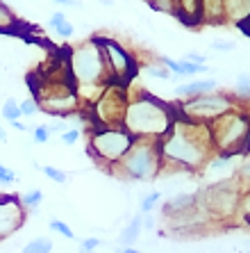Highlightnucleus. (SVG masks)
<instances>
[{
  "instance_id": "f257e3e1",
  "label": "nucleus",
  "mask_w": 250,
  "mask_h": 253,
  "mask_svg": "<svg viewBox=\"0 0 250 253\" xmlns=\"http://www.w3.org/2000/svg\"><path fill=\"white\" fill-rule=\"evenodd\" d=\"M210 128L191 121H175L171 130L159 139V155H162L164 171H200L203 165L212 158Z\"/></svg>"
},
{
  "instance_id": "f03ea898",
  "label": "nucleus",
  "mask_w": 250,
  "mask_h": 253,
  "mask_svg": "<svg viewBox=\"0 0 250 253\" xmlns=\"http://www.w3.org/2000/svg\"><path fill=\"white\" fill-rule=\"evenodd\" d=\"M175 124L173 105L150 96L148 91L130 94L128 110L123 114L121 128L128 130L134 139H155L159 141L171 126Z\"/></svg>"
},
{
  "instance_id": "7ed1b4c3",
  "label": "nucleus",
  "mask_w": 250,
  "mask_h": 253,
  "mask_svg": "<svg viewBox=\"0 0 250 253\" xmlns=\"http://www.w3.org/2000/svg\"><path fill=\"white\" fill-rule=\"evenodd\" d=\"M207 128H210L214 153L239 155V158L246 155L248 141H250V124H248V110H246V105L223 114L221 119L212 121Z\"/></svg>"
},
{
  "instance_id": "20e7f679",
  "label": "nucleus",
  "mask_w": 250,
  "mask_h": 253,
  "mask_svg": "<svg viewBox=\"0 0 250 253\" xmlns=\"http://www.w3.org/2000/svg\"><path fill=\"white\" fill-rule=\"evenodd\" d=\"M162 169L164 165L159 155V141L137 139L109 173H118L128 180H155L157 176H162Z\"/></svg>"
},
{
  "instance_id": "39448f33",
  "label": "nucleus",
  "mask_w": 250,
  "mask_h": 253,
  "mask_svg": "<svg viewBox=\"0 0 250 253\" xmlns=\"http://www.w3.org/2000/svg\"><path fill=\"white\" fill-rule=\"evenodd\" d=\"M246 194L248 192L241 189V180L234 176L227 180L210 183L198 194V201L205 208V212L210 214L212 221H225V219H232L239 214Z\"/></svg>"
},
{
  "instance_id": "423d86ee",
  "label": "nucleus",
  "mask_w": 250,
  "mask_h": 253,
  "mask_svg": "<svg viewBox=\"0 0 250 253\" xmlns=\"http://www.w3.org/2000/svg\"><path fill=\"white\" fill-rule=\"evenodd\" d=\"M237 107H244L241 103L232 98L227 91H212V94L198 96V98H189L182 103L173 105V117L175 121H191V124H203L210 126L212 121L221 119L223 114L232 112Z\"/></svg>"
},
{
  "instance_id": "0eeeda50",
  "label": "nucleus",
  "mask_w": 250,
  "mask_h": 253,
  "mask_svg": "<svg viewBox=\"0 0 250 253\" xmlns=\"http://www.w3.org/2000/svg\"><path fill=\"white\" fill-rule=\"evenodd\" d=\"M134 141L137 139L123 128H93L89 130L87 153L96 165H103L107 171H111L132 148Z\"/></svg>"
},
{
  "instance_id": "6e6552de",
  "label": "nucleus",
  "mask_w": 250,
  "mask_h": 253,
  "mask_svg": "<svg viewBox=\"0 0 250 253\" xmlns=\"http://www.w3.org/2000/svg\"><path fill=\"white\" fill-rule=\"evenodd\" d=\"M130 91L125 84H107L91 105L93 128H121L123 114L128 110Z\"/></svg>"
},
{
  "instance_id": "1a4fd4ad",
  "label": "nucleus",
  "mask_w": 250,
  "mask_h": 253,
  "mask_svg": "<svg viewBox=\"0 0 250 253\" xmlns=\"http://www.w3.org/2000/svg\"><path fill=\"white\" fill-rule=\"evenodd\" d=\"M93 42L100 46L103 57H105V66H107V76H109V84H125L134 78L139 64L134 55L130 53L128 48H123L118 42L107 39V37H93Z\"/></svg>"
},
{
  "instance_id": "9d476101",
  "label": "nucleus",
  "mask_w": 250,
  "mask_h": 253,
  "mask_svg": "<svg viewBox=\"0 0 250 253\" xmlns=\"http://www.w3.org/2000/svg\"><path fill=\"white\" fill-rule=\"evenodd\" d=\"M25 219V210L18 203V196L0 194V240L14 235Z\"/></svg>"
},
{
  "instance_id": "9b49d317",
  "label": "nucleus",
  "mask_w": 250,
  "mask_h": 253,
  "mask_svg": "<svg viewBox=\"0 0 250 253\" xmlns=\"http://www.w3.org/2000/svg\"><path fill=\"white\" fill-rule=\"evenodd\" d=\"M239 169V155H227V153H212V158L203 165V176L210 178L212 183L218 180H227L234 178Z\"/></svg>"
},
{
  "instance_id": "f8f14e48",
  "label": "nucleus",
  "mask_w": 250,
  "mask_h": 253,
  "mask_svg": "<svg viewBox=\"0 0 250 253\" xmlns=\"http://www.w3.org/2000/svg\"><path fill=\"white\" fill-rule=\"evenodd\" d=\"M212 91H218V83L214 78H200V80H191V83L175 87V96H180L182 100L198 98V96L212 94Z\"/></svg>"
},
{
  "instance_id": "ddd939ff",
  "label": "nucleus",
  "mask_w": 250,
  "mask_h": 253,
  "mask_svg": "<svg viewBox=\"0 0 250 253\" xmlns=\"http://www.w3.org/2000/svg\"><path fill=\"white\" fill-rule=\"evenodd\" d=\"M159 64L169 71L171 76L193 78V76H203V73H207V66L191 64V62H186V59H173V57H169V55H162V57H159Z\"/></svg>"
},
{
  "instance_id": "4468645a",
  "label": "nucleus",
  "mask_w": 250,
  "mask_h": 253,
  "mask_svg": "<svg viewBox=\"0 0 250 253\" xmlns=\"http://www.w3.org/2000/svg\"><path fill=\"white\" fill-rule=\"evenodd\" d=\"M198 203V194H189V192H178L173 194L166 203H164V214L166 219L169 217H175V214H182V212L191 210L193 206Z\"/></svg>"
},
{
  "instance_id": "2eb2a0df",
  "label": "nucleus",
  "mask_w": 250,
  "mask_h": 253,
  "mask_svg": "<svg viewBox=\"0 0 250 253\" xmlns=\"http://www.w3.org/2000/svg\"><path fill=\"white\" fill-rule=\"evenodd\" d=\"M175 16L180 18L184 25L193 28V25H198L203 21V2H198V0H182L175 7Z\"/></svg>"
},
{
  "instance_id": "dca6fc26",
  "label": "nucleus",
  "mask_w": 250,
  "mask_h": 253,
  "mask_svg": "<svg viewBox=\"0 0 250 253\" xmlns=\"http://www.w3.org/2000/svg\"><path fill=\"white\" fill-rule=\"evenodd\" d=\"M141 230H143V226H141V212H139V214H137V217H132V221H130V224L121 230V235H118V244H121L123 249L132 247L134 242L141 237Z\"/></svg>"
},
{
  "instance_id": "f3484780",
  "label": "nucleus",
  "mask_w": 250,
  "mask_h": 253,
  "mask_svg": "<svg viewBox=\"0 0 250 253\" xmlns=\"http://www.w3.org/2000/svg\"><path fill=\"white\" fill-rule=\"evenodd\" d=\"M53 249L55 244L50 237H35L21 249V253H53Z\"/></svg>"
},
{
  "instance_id": "a211bd4d",
  "label": "nucleus",
  "mask_w": 250,
  "mask_h": 253,
  "mask_svg": "<svg viewBox=\"0 0 250 253\" xmlns=\"http://www.w3.org/2000/svg\"><path fill=\"white\" fill-rule=\"evenodd\" d=\"M18 203H21L23 210H36V208L43 203V192H41V189H30V192H25V194L18 199Z\"/></svg>"
},
{
  "instance_id": "6ab92c4d",
  "label": "nucleus",
  "mask_w": 250,
  "mask_h": 253,
  "mask_svg": "<svg viewBox=\"0 0 250 253\" xmlns=\"http://www.w3.org/2000/svg\"><path fill=\"white\" fill-rule=\"evenodd\" d=\"M0 117L5 119L7 124H12V121H18L21 119V110H18V100L16 98H7L0 107Z\"/></svg>"
},
{
  "instance_id": "aec40b11",
  "label": "nucleus",
  "mask_w": 250,
  "mask_h": 253,
  "mask_svg": "<svg viewBox=\"0 0 250 253\" xmlns=\"http://www.w3.org/2000/svg\"><path fill=\"white\" fill-rule=\"evenodd\" d=\"M18 25V18L16 14L5 5V2H0V32H9L12 28Z\"/></svg>"
},
{
  "instance_id": "412c9836",
  "label": "nucleus",
  "mask_w": 250,
  "mask_h": 253,
  "mask_svg": "<svg viewBox=\"0 0 250 253\" xmlns=\"http://www.w3.org/2000/svg\"><path fill=\"white\" fill-rule=\"evenodd\" d=\"M162 192H150V194H145L143 199H141V203H139V208H141V214H150L155 208L162 203Z\"/></svg>"
},
{
  "instance_id": "4be33fe9",
  "label": "nucleus",
  "mask_w": 250,
  "mask_h": 253,
  "mask_svg": "<svg viewBox=\"0 0 250 253\" xmlns=\"http://www.w3.org/2000/svg\"><path fill=\"white\" fill-rule=\"evenodd\" d=\"M50 230H55V233H59L62 237H66V240H77V233L73 228H71L66 221H62V219H50Z\"/></svg>"
},
{
  "instance_id": "5701e85b",
  "label": "nucleus",
  "mask_w": 250,
  "mask_h": 253,
  "mask_svg": "<svg viewBox=\"0 0 250 253\" xmlns=\"http://www.w3.org/2000/svg\"><path fill=\"white\" fill-rule=\"evenodd\" d=\"M143 73L148 78H155V80H171V78H173L169 71L159 64V62H157V64H145L143 66Z\"/></svg>"
},
{
  "instance_id": "b1692460",
  "label": "nucleus",
  "mask_w": 250,
  "mask_h": 253,
  "mask_svg": "<svg viewBox=\"0 0 250 253\" xmlns=\"http://www.w3.org/2000/svg\"><path fill=\"white\" fill-rule=\"evenodd\" d=\"M41 171H43V176L50 178L53 183H57V185H64L66 183V173L62 169H57V167L46 165V167H41Z\"/></svg>"
},
{
  "instance_id": "393cba45",
  "label": "nucleus",
  "mask_w": 250,
  "mask_h": 253,
  "mask_svg": "<svg viewBox=\"0 0 250 253\" xmlns=\"http://www.w3.org/2000/svg\"><path fill=\"white\" fill-rule=\"evenodd\" d=\"M18 110H21V117H35L36 112H41L39 105H36V100L30 96L25 100H18Z\"/></svg>"
},
{
  "instance_id": "a878e982",
  "label": "nucleus",
  "mask_w": 250,
  "mask_h": 253,
  "mask_svg": "<svg viewBox=\"0 0 250 253\" xmlns=\"http://www.w3.org/2000/svg\"><path fill=\"white\" fill-rule=\"evenodd\" d=\"M53 32L57 37H62V39H71V37L75 35V25H73L69 18H66V21H62V23L53 25Z\"/></svg>"
},
{
  "instance_id": "bb28decb",
  "label": "nucleus",
  "mask_w": 250,
  "mask_h": 253,
  "mask_svg": "<svg viewBox=\"0 0 250 253\" xmlns=\"http://www.w3.org/2000/svg\"><path fill=\"white\" fill-rule=\"evenodd\" d=\"M239 46L234 39H214L212 42V50H216V53H232Z\"/></svg>"
},
{
  "instance_id": "cd10ccee",
  "label": "nucleus",
  "mask_w": 250,
  "mask_h": 253,
  "mask_svg": "<svg viewBox=\"0 0 250 253\" xmlns=\"http://www.w3.org/2000/svg\"><path fill=\"white\" fill-rule=\"evenodd\" d=\"M0 183H2V185H16L18 183V176L14 173L12 169H7L5 165H0Z\"/></svg>"
},
{
  "instance_id": "c85d7f7f",
  "label": "nucleus",
  "mask_w": 250,
  "mask_h": 253,
  "mask_svg": "<svg viewBox=\"0 0 250 253\" xmlns=\"http://www.w3.org/2000/svg\"><path fill=\"white\" fill-rule=\"evenodd\" d=\"M48 139H50V132L46 130V126H36V128H32V141H35V144H46Z\"/></svg>"
},
{
  "instance_id": "c756f323",
  "label": "nucleus",
  "mask_w": 250,
  "mask_h": 253,
  "mask_svg": "<svg viewBox=\"0 0 250 253\" xmlns=\"http://www.w3.org/2000/svg\"><path fill=\"white\" fill-rule=\"evenodd\" d=\"M77 139H80V130L75 128H69L66 132H62V144L64 146H75Z\"/></svg>"
},
{
  "instance_id": "7c9ffc66",
  "label": "nucleus",
  "mask_w": 250,
  "mask_h": 253,
  "mask_svg": "<svg viewBox=\"0 0 250 253\" xmlns=\"http://www.w3.org/2000/svg\"><path fill=\"white\" fill-rule=\"evenodd\" d=\"M98 247H103V240L100 237H84L80 242V249H87V251H96Z\"/></svg>"
},
{
  "instance_id": "2f4dec72",
  "label": "nucleus",
  "mask_w": 250,
  "mask_h": 253,
  "mask_svg": "<svg viewBox=\"0 0 250 253\" xmlns=\"http://www.w3.org/2000/svg\"><path fill=\"white\" fill-rule=\"evenodd\" d=\"M46 130L50 135H62V132L69 130V126H66L64 121H55V124H46Z\"/></svg>"
},
{
  "instance_id": "473e14b6",
  "label": "nucleus",
  "mask_w": 250,
  "mask_h": 253,
  "mask_svg": "<svg viewBox=\"0 0 250 253\" xmlns=\"http://www.w3.org/2000/svg\"><path fill=\"white\" fill-rule=\"evenodd\" d=\"M184 59H186V62H191V64L205 66V62H207V55H203V53H189Z\"/></svg>"
},
{
  "instance_id": "72a5a7b5",
  "label": "nucleus",
  "mask_w": 250,
  "mask_h": 253,
  "mask_svg": "<svg viewBox=\"0 0 250 253\" xmlns=\"http://www.w3.org/2000/svg\"><path fill=\"white\" fill-rule=\"evenodd\" d=\"M152 9H166L169 14H175V7H178V2H150Z\"/></svg>"
},
{
  "instance_id": "f704fd0d",
  "label": "nucleus",
  "mask_w": 250,
  "mask_h": 253,
  "mask_svg": "<svg viewBox=\"0 0 250 253\" xmlns=\"http://www.w3.org/2000/svg\"><path fill=\"white\" fill-rule=\"evenodd\" d=\"M62 21H66V14H64V12H55L53 16H50V21H48V25H50V28H53V25L62 23Z\"/></svg>"
},
{
  "instance_id": "c9c22d12",
  "label": "nucleus",
  "mask_w": 250,
  "mask_h": 253,
  "mask_svg": "<svg viewBox=\"0 0 250 253\" xmlns=\"http://www.w3.org/2000/svg\"><path fill=\"white\" fill-rule=\"evenodd\" d=\"M9 126H12L14 130H18V132H25V130H28V126H25L23 121H12V124H9Z\"/></svg>"
},
{
  "instance_id": "e433bc0d",
  "label": "nucleus",
  "mask_w": 250,
  "mask_h": 253,
  "mask_svg": "<svg viewBox=\"0 0 250 253\" xmlns=\"http://www.w3.org/2000/svg\"><path fill=\"white\" fill-rule=\"evenodd\" d=\"M116 253H143V251H139V249H132V247H128V249H116Z\"/></svg>"
},
{
  "instance_id": "4c0bfd02",
  "label": "nucleus",
  "mask_w": 250,
  "mask_h": 253,
  "mask_svg": "<svg viewBox=\"0 0 250 253\" xmlns=\"http://www.w3.org/2000/svg\"><path fill=\"white\" fill-rule=\"evenodd\" d=\"M57 5H62V7H77V2H75V0H59Z\"/></svg>"
},
{
  "instance_id": "58836bf2",
  "label": "nucleus",
  "mask_w": 250,
  "mask_h": 253,
  "mask_svg": "<svg viewBox=\"0 0 250 253\" xmlns=\"http://www.w3.org/2000/svg\"><path fill=\"white\" fill-rule=\"evenodd\" d=\"M5 141H7V130L0 126V144H5Z\"/></svg>"
},
{
  "instance_id": "ea45409f",
  "label": "nucleus",
  "mask_w": 250,
  "mask_h": 253,
  "mask_svg": "<svg viewBox=\"0 0 250 253\" xmlns=\"http://www.w3.org/2000/svg\"><path fill=\"white\" fill-rule=\"evenodd\" d=\"M80 253H96V251H87V249H80Z\"/></svg>"
},
{
  "instance_id": "a19ab883",
  "label": "nucleus",
  "mask_w": 250,
  "mask_h": 253,
  "mask_svg": "<svg viewBox=\"0 0 250 253\" xmlns=\"http://www.w3.org/2000/svg\"><path fill=\"white\" fill-rule=\"evenodd\" d=\"M0 87H2V80H0Z\"/></svg>"
}]
</instances>
